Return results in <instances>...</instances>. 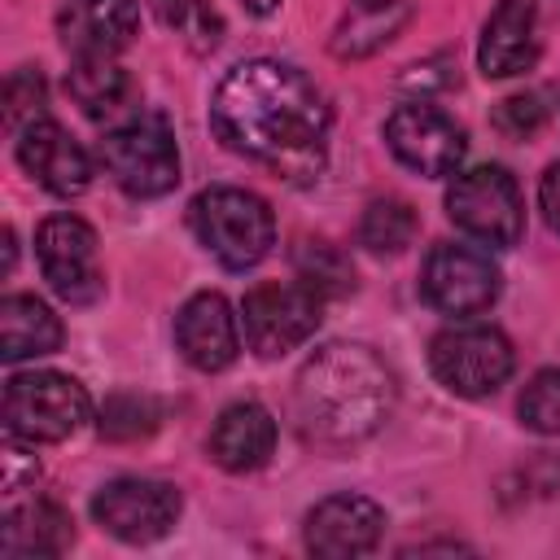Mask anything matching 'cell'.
<instances>
[{"label": "cell", "instance_id": "obj_31", "mask_svg": "<svg viewBox=\"0 0 560 560\" xmlns=\"http://www.w3.org/2000/svg\"><path fill=\"white\" fill-rule=\"evenodd\" d=\"M538 206H542L551 232H560V162L547 166V175H542V184H538Z\"/></svg>", "mask_w": 560, "mask_h": 560}, {"label": "cell", "instance_id": "obj_14", "mask_svg": "<svg viewBox=\"0 0 560 560\" xmlns=\"http://www.w3.org/2000/svg\"><path fill=\"white\" fill-rule=\"evenodd\" d=\"M18 162L35 184L57 197H79L92 184V158L52 118H35L18 131Z\"/></svg>", "mask_w": 560, "mask_h": 560}, {"label": "cell", "instance_id": "obj_10", "mask_svg": "<svg viewBox=\"0 0 560 560\" xmlns=\"http://www.w3.org/2000/svg\"><path fill=\"white\" fill-rule=\"evenodd\" d=\"M35 258L48 280V289L70 302L88 306L105 293L101 258H96V232L79 214H48L35 232Z\"/></svg>", "mask_w": 560, "mask_h": 560}, {"label": "cell", "instance_id": "obj_29", "mask_svg": "<svg viewBox=\"0 0 560 560\" xmlns=\"http://www.w3.org/2000/svg\"><path fill=\"white\" fill-rule=\"evenodd\" d=\"M542 114H547V109H542V96H538V92H521V96L499 101L494 127H499L503 136H529V131H538Z\"/></svg>", "mask_w": 560, "mask_h": 560}, {"label": "cell", "instance_id": "obj_6", "mask_svg": "<svg viewBox=\"0 0 560 560\" xmlns=\"http://www.w3.org/2000/svg\"><path fill=\"white\" fill-rule=\"evenodd\" d=\"M446 214L481 245L508 249L525 232V201L503 166H468L446 188Z\"/></svg>", "mask_w": 560, "mask_h": 560}, {"label": "cell", "instance_id": "obj_23", "mask_svg": "<svg viewBox=\"0 0 560 560\" xmlns=\"http://www.w3.org/2000/svg\"><path fill=\"white\" fill-rule=\"evenodd\" d=\"M416 236V210L402 197H381L359 219V245L372 254H402Z\"/></svg>", "mask_w": 560, "mask_h": 560}, {"label": "cell", "instance_id": "obj_32", "mask_svg": "<svg viewBox=\"0 0 560 560\" xmlns=\"http://www.w3.org/2000/svg\"><path fill=\"white\" fill-rule=\"evenodd\" d=\"M241 9H245V13H254V18H267V13H276V9H280V0H241Z\"/></svg>", "mask_w": 560, "mask_h": 560}, {"label": "cell", "instance_id": "obj_9", "mask_svg": "<svg viewBox=\"0 0 560 560\" xmlns=\"http://www.w3.org/2000/svg\"><path fill=\"white\" fill-rule=\"evenodd\" d=\"M499 267L490 258V249L481 245H464V241H442L429 249L424 267H420V293L433 311L468 319L490 311V302L499 298Z\"/></svg>", "mask_w": 560, "mask_h": 560}, {"label": "cell", "instance_id": "obj_11", "mask_svg": "<svg viewBox=\"0 0 560 560\" xmlns=\"http://www.w3.org/2000/svg\"><path fill=\"white\" fill-rule=\"evenodd\" d=\"M179 490L153 477H114L96 490L92 516L118 542H158L179 521Z\"/></svg>", "mask_w": 560, "mask_h": 560}, {"label": "cell", "instance_id": "obj_13", "mask_svg": "<svg viewBox=\"0 0 560 560\" xmlns=\"http://www.w3.org/2000/svg\"><path fill=\"white\" fill-rule=\"evenodd\" d=\"M385 512L368 494H328L306 512V547L328 560L363 556L381 542Z\"/></svg>", "mask_w": 560, "mask_h": 560}, {"label": "cell", "instance_id": "obj_25", "mask_svg": "<svg viewBox=\"0 0 560 560\" xmlns=\"http://www.w3.org/2000/svg\"><path fill=\"white\" fill-rule=\"evenodd\" d=\"M298 280H306L324 298H341V293L354 289V267L328 241H306L298 249Z\"/></svg>", "mask_w": 560, "mask_h": 560}, {"label": "cell", "instance_id": "obj_30", "mask_svg": "<svg viewBox=\"0 0 560 560\" xmlns=\"http://www.w3.org/2000/svg\"><path fill=\"white\" fill-rule=\"evenodd\" d=\"M26 438L4 433V494H18L26 477H35V455H26Z\"/></svg>", "mask_w": 560, "mask_h": 560}, {"label": "cell", "instance_id": "obj_20", "mask_svg": "<svg viewBox=\"0 0 560 560\" xmlns=\"http://www.w3.org/2000/svg\"><path fill=\"white\" fill-rule=\"evenodd\" d=\"M61 346V319L35 293H9L0 302V359L22 363Z\"/></svg>", "mask_w": 560, "mask_h": 560}, {"label": "cell", "instance_id": "obj_5", "mask_svg": "<svg viewBox=\"0 0 560 560\" xmlns=\"http://www.w3.org/2000/svg\"><path fill=\"white\" fill-rule=\"evenodd\" d=\"M324 319V293L306 280H271L254 284L241 302V328L258 359H280L315 337Z\"/></svg>", "mask_w": 560, "mask_h": 560}, {"label": "cell", "instance_id": "obj_4", "mask_svg": "<svg viewBox=\"0 0 560 560\" xmlns=\"http://www.w3.org/2000/svg\"><path fill=\"white\" fill-rule=\"evenodd\" d=\"M88 389L66 372H13L4 381V433L35 442H66L88 420Z\"/></svg>", "mask_w": 560, "mask_h": 560}, {"label": "cell", "instance_id": "obj_22", "mask_svg": "<svg viewBox=\"0 0 560 560\" xmlns=\"http://www.w3.org/2000/svg\"><path fill=\"white\" fill-rule=\"evenodd\" d=\"M66 92L88 118H101L122 105L127 96V70L114 61V52H79L66 70Z\"/></svg>", "mask_w": 560, "mask_h": 560}, {"label": "cell", "instance_id": "obj_16", "mask_svg": "<svg viewBox=\"0 0 560 560\" xmlns=\"http://www.w3.org/2000/svg\"><path fill=\"white\" fill-rule=\"evenodd\" d=\"M477 61L486 79H512L538 61V18L529 0H499L490 9L481 26Z\"/></svg>", "mask_w": 560, "mask_h": 560}, {"label": "cell", "instance_id": "obj_17", "mask_svg": "<svg viewBox=\"0 0 560 560\" xmlns=\"http://www.w3.org/2000/svg\"><path fill=\"white\" fill-rule=\"evenodd\" d=\"M136 26H140L136 0H66L57 13V35L74 57L127 48Z\"/></svg>", "mask_w": 560, "mask_h": 560}, {"label": "cell", "instance_id": "obj_19", "mask_svg": "<svg viewBox=\"0 0 560 560\" xmlns=\"http://www.w3.org/2000/svg\"><path fill=\"white\" fill-rule=\"evenodd\" d=\"M74 529L70 516L48 503V499H31L4 512L0 521V556L4 560H35V556H61L70 547Z\"/></svg>", "mask_w": 560, "mask_h": 560}, {"label": "cell", "instance_id": "obj_15", "mask_svg": "<svg viewBox=\"0 0 560 560\" xmlns=\"http://www.w3.org/2000/svg\"><path fill=\"white\" fill-rule=\"evenodd\" d=\"M175 346L197 372H223L241 354V328L223 293H192L175 315Z\"/></svg>", "mask_w": 560, "mask_h": 560}, {"label": "cell", "instance_id": "obj_18", "mask_svg": "<svg viewBox=\"0 0 560 560\" xmlns=\"http://www.w3.org/2000/svg\"><path fill=\"white\" fill-rule=\"evenodd\" d=\"M210 459L228 472H254L276 451V420L262 402H232L210 429Z\"/></svg>", "mask_w": 560, "mask_h": 560}, {"label": "cell", "instance_id": "obj_26", "mask_svg": "<svg viewBox=\"0 0 560 560\" xmlns=\"http://www.w3.org/2000/svg\"><path fill=\"white\" fill-rule=\"evenodd\" d=\"M516 411H521V424L525 429L547 433V438H560V368H542L525 385Z\"/></svg>", "mask_w": 560, "mask_h": 560}, {"label": "cell", "instance_id": "obj_12", "mask_svg": "<svg viewBox=\"0 0 560 560\" xmlns=\"http://www.w3.org/2000/svg\"><path fill=\"white\" fill-rule=\"evenodd\" d=\"M385 144L402 166H411L420 175H451L468 153L464 127L446 109L424 105V101L398 105L385 118Z\"/></svg>", "mask_w": 560, "mask_h": 560}, {"label": "cell", "instance_id": "obj_8", "mask_svg": "<svg viewBox=\"0 0 560 560\" xmlns=\"http://www.w3.org/2000/svg\"><path fill=\"white\" fill-rule=\"evenodd\" d=\"M512 341L490 324H451L429 341L433 376L459 398H486L512 376Z\"/></svg>", "mask_w": 560, "mask_h": 560}, {"label": "cell", "instance_id": "obj_27", "mask_svg": "<svg viewBox=\"0 0 560 560\" xmlns=\"http://www.w3.org/2000/svg\"><path fill=\"white\" fill-rule=\"evenodd\" d=\"M153 13L162 18V26L179 31L192 44H214L219 39V18L206 0H153Z\"/></svg>", "mask_w": 560, "mask_h": 560}, {"label": "cell", "instance_id": "obj_1", "mask_svg": "<svg viewBox=\"0 0 560 560\" xmlns=\"http://www.w3.org/2000/svg\"><path fill=\"white\" fill-rule=\"evenodd\" d=\"M214 136L284 179H315L328 144V105L289 61L254 57L223 74L210 101Z\"/></svg>", "mask_w": 560, "mask_h": 560}, {"label": "cell", "instance_id": "obj_3", "mask_svg": "<svg viewBox=\"0 0 560 560\" xmlns=\"http://www.w3.org/2000/svg\"><path fill=\"white\" fill-rule=\"evenodd\" d=\"M188 219H192L197 241L228 271H245V267L262 262L267 249L276 245V219H271L267 201L258 192H245L232 184H214V188L197 192L188 206Z\"/></svg>", "mask_w": 560, "mask_h": 560}, {"label": "cell", "instance_id": "obj_21", "mask_svg": "<svg viewBox=\"0 0 560 560\" xmlns=\"http://www.w3.org/2000/svg\"><path fill=\"white\" fill-rule=\"evenodd\" d=\"M411 22V0H350L346 18L332 31L337 57H368L385 48Z\"/></svg>", "mask_w": 560, "mask_h": 560}, {"label": "cell", "instance_id": "obj_2", "mask_svg": "<svg viewBox=\"0 0 560 560\" xmlns=\"http://www.w3.org/2000/svg\"><path fill=\"white\" fill-rule=\"evenodd\" d=\"M302 433L319 446H354L372 438L394 411V372L385 359L354 341L315 350L293 385Z\"/></svg>", "mask_w": 560, "mask_h": 560}, {"label": "cell", "instance_id": "obj_7", "mask_svg": "<svg viewBox=\"0 0 560 560\" xmlns=\"http://www.w3.org/2000/svg\"><path fill=\"white\" fill-rule=\"evenodd\" d=\"M101 162L131 197H162L179 184V149L158 114H140L101 140Z\"/></svg>", "mask_w": 560, "mask_h": 560}, {"label": "cell", "instance_id": "obj_28", "mask_svg": "<svg viewBox=\"0 0 560 560\" xmlns=\"http://www.w3.org/2000/svg\"><path fill=\"white\" fill-rule=\"evenodd\" d=\"M35 118H44V79L39 70H18L4 83V127L22 131Z\"/></svg>", "mask_w": 560, "mask_h": 560}, {"label": "cell", "instance_id": "obj_24", "mask_svg": "<svg viewBox=\"0 0 560 560\" xmlns=\"http://www.w3.org/2000/svg\"><path fill=\"white\" fill-rule=\"evenodd\" d=\"M96 429L109 442H136V438L158 429V402L149 394H109Z\"/></svg>", "mask_w": 560, "mask_h": 560}]
</instances>
